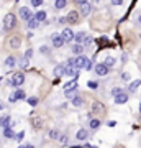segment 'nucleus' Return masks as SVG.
Here are the masks:
<instances>
[{
    "label": "nucleus",
    "mask_w": 141,
    "mask_h": 148,
    "mask_svg": "<svg viewBox=\"0 0 141 148\" xmlns=\"http://www.w3.org/2000/svg\"><path fill=\"white\" fill-rule=\"evenodd\" d=\"M61 38L64 40V43H69L74 40V32L71 30V28H64L63 33H61Z\"/></svg>",
    "instance_id": "obj_4"
},
{
    "label": "nucleus",
    "mask_w": 141,
    "mask_h": 148,
    "mask_svg": "<svg viewBox=\"0 0 141 148\" xmlns=\"http://www.w3.org/2000/svg\"><path fill=\"white\" fill-rule=\"evenodd\" d=\"M15 25H16V16L13 13H7L5 20H3V28H5L7 32H10V30L15 28Z\"/></svg>",
    "instance_id": "obj_1"
},
{
    "label": "nucleus",
    "mask_w": 141,
    "mask_h": 148,
    "mask_svg": "<svg viewBox=\"0 0 141 148\" xmlns=\"http://www.w3.org/2000/svg\"><path fill=\"white\" fill-rule=\"evenodd\" d=\"M20 16H21V18H23L25 21H28L30 18H33L31 10H30L28 7H21V8H20Z\"/></svg>",
    "instance_id": "obj_8"
},
{
    "label": "nucleus",
    "mask_w": 141,
    "mask_h": 148,
    "mask_svg": "<svg viewBox=\"0 0 141 148\" xmlns=\"http://www.w3.org/2000/svg\"><path fill=\"white\" fill-rule=\"evenodd\" d=\"M12 95L15 97V101H20V99H25V92H23V90H20V89L16 90L15 94H12Z\"/></svg>",
    "instance_id": "obj_29"
},
{
    "label": "nucleus",
    "mask_w": 141,
    "mask_h": 148,
    "mask_svg": "<svg viewBox=\"0 0 141 148\" xmlns=\"http://www.w3.org/2000/svg\"><path fill=\"white\" fill-rule=\"evenodd\" d=\"M138 21H140V23H141V15H140V18H138Z\"/></svg>",
    "instance_id": "obj_48"
},
{
    "label": "nucleus",
    "mask_w": 141,
    "mask_h": 148,
    "mask_svg": "<svg viewBox=\"0 0 141 148\" xmlns=\"http://www.w3.org/2000/svg\"><path fill=\"white\" fill-rule=\"evenodd\" d=\"M140 38H141V36H140Z\"/></svg>",
    "instance_id": "obj_51"
},
{
    "label": "nucleus",
    "mask_w": 141,
    "mask_h": 148,
    "mask_svg": "<svg viewBox=\"0 0 141 148\" xmlns=\"http://www.w3.org/2000/svg\"><path fill=\"white\" fill-rule=\"evenodd\" d=\"M92 12V5L90 3H85V5H82V10H80V15L82 16H87Z\"/></svg>",
    "instance_id": "obj_14"
},
{
    "label": "nucleus",
    "mask_w": 141,
    "mask_h": 148,
    "mask_svg": "<svg viewBox=\"0 0 141 148\" xmlns=\"http://www.w3.org/2000/svg\"><path fill=\"white\" fill-rule=\"evenodd\" d=\"M25 148H35L33 145H25Z\"/></svg>",
    "instance_id": "obj_46"
},
{
    "label": "nucleus",
    "mask_w": 141,
    "mask_h": 148,
    "mask_svg": "<svg viewBox=\"0 0 141 148\" xmlns=\"http://www.w3.org/2000/svg\"><path fill=\"white\" fill-rule=\"evenodd\" d=\"M64 76H79V71L74 66H64Z\"/></svg>",
    "instance_id": "obj_9"
},
{
    "label": "nucleus",
    "mask_w": 141,
    "mask_h": 148,
    "mask_svg": "<svg viewBox=\"0 0 141 148\" xmlns=\"http://www.w3.org/2000/svg\"><path fill=\"white\" fill-rule=\"evenodd\" d=\"M28 64H30V63H28V59L23 58V59H21V63H20V66H21L23 69H25V68H28Z\"/></svg>",
    "instance_id": "obj_35"
},
{
    "label": "nucleus",
    "mask_w": 141,
    "mask_h": 148,
    "mask_svg": "<svg viewBox=\"0 0 141 148\" xmlns=\"http://www.w3.org/2000/svg\"><path fill=\"white\" fill-rule=\"evenodd\" d=\"M94 114H104V110H105V107H104V104L102 102H99V101H95L94 102Z\"/></svg>",
    "instance_id": "obj_11"
},
{
    "label": "nucleus",
    "mask_w": 141,
    "mask_h": 148,
    "mask_svg": "<svg viewBox=\"0 0 141 148\" xmlns=\"http://www.w3.org/2000/svg\"><path fill=\"white\" fill-rule=\"evenodd\" d=\"M121 92H123V90H121L120 87H115V89L112 90V94H113V95H118V94H121Z\"/></svg>",
    "instance_id": "obj_39"
},
{
    "label": "nucleus",
    "mask_w": 141,
    "mask_h": 148,
    "mask_svg": "<svg viewBox=\"0 0 141 148\" xmlns=\"http://www.w3.org/2000/svg\"><path fill=\"white\" fill-rule=\"evenodd\" d=\"M76 138H77V140H85V138H87V130H85V128H80V130L76 133Z\"/></svg>",
    "instance_id": "obj_19"
},
{
    "label": "nucleus",
    "mask_w": 141,
    "mask_h": 148,
    "mask_svg": "<svg viewBox=\"0 0 141 148\" xmlns=\"http://www.w3.org/2000/svg\"><path fill=\"white\" fill-rule=\"evenodd\" d=\"M82 51H84L82 45H74L72 46V53L76 54V56H82Z\"/></svg>",
    "instance_id": "obj_17"
},
{
    "label": "nucleus",
    "mask_w": 141,
    "mask_h": 148,
    "mask_svg": "<svg viewBox=\"0 0 141 148\" xmlns=\"http://www.w3.org/2000/svg\"><path fill=\"white\" fill-rule=\"evenodd\" d=\"M66 5H67L66 0H56V2H54V8H56V10H61V8H64Z\"/></svg>",
    "instance_id": "obj_20"
},
{
    "label": "nucleus",
    "mask_w": 141,
    "mask_h": 148,
    "mask_svg": "<svg viewBox=\"0 0 141 148\" xmlns=\"http://www.w3.org/2000/svg\"><path fill=\"white\" fill-rule=\"evenodd\" d=\"M41 3H43L41 0H31V5H33V7H40Z\"/></svg>",
    "instance_id": "obj_40"
},
{
    "label": "nucleus",
    "mask_w": 141,
    "mask_h": 148,
    "mask_svg": "<svg viewBox=\"0 0 141 148\" xmlns=\"http://www.w3.org/2000/svg\"><path fill=\"white\" fill-rule=\"evenodd\" d=\"M95 73H97V76H107L108 74V68L104 63H99V64H95Z\"/></svg>",
    "instance_id": "obj_5"
},
{
    "label": "nucleus",
    "mask_w": 141,
    "mask_h": 148,
    "mask_svg": "<svg viewBox=\"0 0 141 148\" xmlns=\"http://www.w3.org/2000/svg\"><path fill=\"white\" fill-rule=\"evenodd\" d=\"M85 43H87V45H90V43H92V38H87V36H85Z\"/></svg>",
    "instance_id": "obj_45"
},
{
    "label": "nucleus",
    "mask_w": 141,
    "mask_h": 148,
    "mask_svg": "<svg viewBox=\"0 0 141 148\" xmlns=\"http://www.w3.org/2000/svg\"><path fill=\"white\" fill-rule=\"evenodd\" d=\"M92 68H94V63H92V61L89 59V63H87V66H85V69H87V71H90Z\"/></svg>",
    "instance_id": "obj_41"
},
{
    "label": "nucleus",
    "mask_w": 141,
    "mask_h": 148,
    "mask_svg": "<svg viewBox=\"0 0 141 148\" xmlns=\"http://www.w3.org/2000/svg\"><path fill=\"white\" fill-rule=\"evenodd\" d=\"M82 104H84L82 97H79V95H76V97H72V106H76V107H80Z\"/></svg>",
    "instance_id": "obj_25"
},
{
    "label": "nucleus",
    "mask_w": 141,
    "mask_h": 148,
    "mask_svg": "<svg viewBox=\"0 0 141 148\" xmlns=\"http://www.w3.org/2000/svg\"><path fill=\"white\" fill-rule=\"evenodd\" d=\"M87 86H89L92 90H95L97 87H99V82H95V81H89V82H87Z\"/></svg>",
    "instance_id": "obj_32"
},
{
    "label": "nucleus",
    "mask_w": 141,
    "mask_h": 148,
    "mask_svg": "<svg viewBox=\"0 0 141 148\" xmlns=\"http://www.w3.org/2000/svg\"><path fill=\"white\" fill-rule=\"evenodd\" d=\"M76 92H77V87L72 89V90H67V92H66V97H76Z\"/></svg>",
    "instance_id": "obj_34"
},
{
    "label": "nucleus",
    "mask_w": 141,
    "mask_h": 148,
    "mask_svg": "<svg viewBox=\"0 0 141 148\" xmlns=\"http://www.w3.org/2000/svg\"><path fill=\"white\" fill-rule=\"evenodd\" d=\"M77 87V77H74L72 81H69V82H66L64 84V90L67 92V90H72V89H76Z\"/></svg>",
    "instance_id": "obj_10"
},
{
    "label": "nucleus",
    "mask_w": 141,
    "mask_h": 148,
    "mask_svg": "<svg viewBox=\"0 0 141 148\" xmlns=\"http://www.w3.org/2000/svg\"><path fill=\"white\" fill-rule=\"evenodd\" d=\"M20 38H18V36H13V38H12V40H10V48H13V49H16V48H20Z\"/></svg>",
    "instance_id": "obj_18"
},
{
    "label": "nucleus",
    "mask_w": 141,
    "mask_h": 148,
    "mask_svg": "<svg viewBox=\"0 0 141 148\" xmlns=\"http://www.w3.org/2000/svg\"><path fill=\"white\" fill-rule=\"evenodd\" d=\"M85 148H97V147H90V145H85Z\"/></svg>",
    "instance_id": "obj_47"
},
{
    "label": "nucleus",
    "mask_w": 141,
    "mask_h": 148,
    "mask_svg": "<svg viewBox=\"0 0 141 148\" xmlns=\"http://www.w3.org/2000/svg\"><path fill=\"white\" fill-rule=\"evenodd\" d=\"M85 3H87V2H85V0H79V2H77V5H79V7L85 5Z\"/></svg>",
    "instance_id": "obj_43"
},
{
    "label": "nucleus",
    "mask_w": 141,
    "mask_h": 148,
    "mask_svg": "<svg viewBox=\"0 0 141 148\" xmlns=\"http://www.w3.org/2000/svg\"><path fill=\"white\" fill-rule=\"evenodd\" d=\"M26 102H28L31 107H36L40 101H38V97H28V99H26Z\"/></svg>",
    "instance_id": "obj_30"
},
{
    "label": "nucleus",
    "mask_w": 141,
    "mask_h": 148,
    "mask_svg": "<svg viewBox=\"0 0 141 148\" xmlns=\"http://www.w3.org/2000/svg\"><path fill=\"white\" fill-rule=\"evenodd\" d=\"M31 123L35 125V128H40V125H41V120H40V119H36V117H33V119H31Z\"/></svg>",
    "instance_id": "obj_31"
},
{
    "label": "nucleus",
    "mask_w": 141,
    "mask_h": 148,
    "mask_svg": "<svg viewBox=\"0 0 141 148\" xmlns=\"http://www.w3.org/2000/svg\"><path fill=\"white\" fill-rule=\"evenodd\" d=\"M38 25H40V23H38V21L35 20V16H33V18H30V20H28V28H30V30H35V28L38 27Z\"/></svg>",
    "instance_id": "obj_27"
},
{
    "label": "nucleus",
    "mask_w": 141,
    "mask_h": 148,
    "mask_svg": "<svg viewBox=\"0 0 141 148\" xmlns=\"http://www.w3.org/2000/svg\"><path fill=\"white\" fill-rule=\"evenodd\" d=\"M23 137H25V132H20V133H18V135H15L16 142H21V140H23Z\"/></svg>",
    "instance_id": "obj_37"
},
{
    "label": "nucleus",
    "mask_w": 141,
    "mask_h": 148,
    "mask_svg": "<svg viewBox=\"0 0 141 148\" xmlns=\"http://www.w3.org/2000/svg\"><path fill=\"white\" fill-rule=\"evenodd\" d=\"M33 56V49H26V53H25V58L26 59H30Z\"/></svg>",
    "instance_id": "obj_38"
},
{
    "label": "nucleus",
    "mask_w": 141,
    "mask_h": 148,
    "mask_svg": "<svg viewBox=\"0 0 141 148\" xmlns=\"http://www.w3.org/2000/svg\"><path fill=\"white\" fill-rule=\"evenodd\" d=\"M35 20L40 23V21H44L46 20V12L44 10H40V12H36V15H35Z\"/></svg>",
    "instance_id": "obj_13"
},
{
    "label": "nucleus",
    "mask_w": 141,
    "mask_h": 148,
    "mask_svg": "<svg viewBox=\"0 0 141 148\" xmlns=\"http://www.w3.org/2000/svg\"><path fill=\"white\" fill-rule=\"evenodd\" d=\"M66 20H67V23H71V25L77 23V20H79V13H77V10H71V12H69L67 16H66Z\"/></svg>",
    "instance_id": "obj_6"
},
{
    "label": "nucleus",
    "mask_w": 141,
    "mask_h": 148,
    "mask_svg": "<svg viewBox=\"0 0 141 148\" xmlns=\"http://www.w3.org/2000/svg\"><path fill=\"white\" fill-rule=\"evenodd\" d=\"M0 127H3V128L10 127V117H8V115L2 117V119H0Z\"/></svg>",
    "instance_id": "obj_15"
},
{
    "label": "nucleus",
    "mask_w": 141,
    "mask_h": 148,
    "mask_svg": "<svg viewBox=\"0 0 141 148\" xmlns=\"http://www.w3.org/2000/svg\"><path fill=\"white\" fill-rule=\"evenodd\" d=\"M115 61H116L115 58H112V56H107V58H105V61H104V64L107 66V68H110V66H113V64H115Z\"/></svg>",
    "instance_id": "obj_24"
},
{
    "label": "nucleus",
    "mask_w": 141,
    "mask_h": 148,
    "mask_svg": "<svg viewBox=\"0 0 141 148\" xmlns=\"http://www.w3.org/2000/svg\"><path fill=\"white\" fill-rule=\"evenodd\" d=\"M99 127H100V120H97V119H90V128H92V130H97Z\"/></svg>",
    "instance_id": "obj_28"
},
{
    "label": "nucleus",
    "mask_w": 141,
    "mask_h": 148,
    "mask_svg": "<svg viewBox=\"0 0 141 148\" xmlns=\"http://www.w3.org/2000/svg\"><path fill=\"white\" fill-rule=\"evenodd\" d=\"M112 3H113V5H121V3H123V2H121V0H113V2H112Z\"/></svg>",
    "instance_id": "obj_42"
},
{
    "label": "nucleus",
    "mask_w": 141,
    "mask_h": 148,
    "mask_svg": "<svg viewBox=\"0 0 141 148\" xmlns=\"http://www.w3.org/2000/svg\"><path fill=\"white\" fill-rule=\"evenodd\" d=\"M126 101H128V95H126L125 92H121V94L115 95V104H125Z\"/></svg>",
    "instance_id": "obj_12"
},
{
    "label": "nucleus",
    "mask_w": 141,
    "mask_h": 148,
    "mask_svg": "<svg viewBox=\"0 0 141 148\" xmlns=\"http://www.w3.org/2000/svg\"><path fill=\"white\" fill-rule=\"evenodd\" d=\"M3 137H5V138H15V133H13V130H12V127H8V128H3Z\"/></svg>",
    "instance_id": "obj_22"
},
{
    "label": "nucleus",
    "mask_w": 141,
    "mask_h": 148,
    "mask_svg": "<svg viewBox=\"0 0 141 148\" xmlns=\"http://www.w3.org/2000/svg\"><path fill=\"white\" fill-rule=\"evenodd\" d=\"M74 40L77 41V45H80V43L85 40V33L84 32H79V33H74Z\"/></svg>",
    "instance_id": "obj_16"
},
{
    "label": "nucleus",
    "mask_w": 141,
    "mask_h": 148,
    "mask_svg": "<svg viewBox=\"0 0 141 148\" xmlns=\"http://www.w3.org/2000/svg\"><path fill=\"white\" fill-rule=\"evenodd\" d=\"M25 82V74L21 73H15L12 74V79H10V86H13V87H20L21 84Z\"/></svg>",
    "instance_id": "obj_2"
},
{
    "label": "nucleus",
    "mask_w": 141,
    "mask_h": 148,
    "mask_svg": "<svg viewBox=\"0 0 141 148\" xmlns=\"http://www.w3.org/2000/svg\"><path fill=\"white\" fill-rule=\"evenodd\" d=\"M140 86H141V81H140V79H136V81H133V82L130 84V87H128V89H130V92H135V90L138 89Z\"/></svg>",
    "instance_id": "obj_21"
},
{
    "label": "nucleus",
    "mask_w": 141,
    "mask_h": 148,
    "mask_svg": "<svg viewBox=\"0 0 141 148\" xmlns=\"http://www.w3.org/2000/svg\"><path fill=\"white\" fill-rule=\"evenodd\" d=\"M52 46L54 48H63L64 46V40L61 38V33L52 35Z\"/></svg>",
    "instance_id": "obj_7"
},
{
    "label": "nucleus",
    "mask_w": 141,
    "mask_h": 148,
    "mask_svg": "<svg viewBox=\"0 0 141 148\" xmlns=\"http://www.w3.org/2000/svg\"><path fill=\"white\" fill-rule=\"evenodd\" d=\"M59 143L61 145H67V135H59Z\"/></svg>",
    "instance_id": "obj_33"
},
{
    "label": "nucleus",
    "mask_w": 141,
    "mask_h": 148,
    "mask_svg": "<svg viewBox=\"0 0 141 148\" xmlns=\"http://www.w3.org/2000/svg\"><path fill=\"white\" fill-rule=\"evenodd\" d=\"M48 135H49V138H58V132H56V130H49Z\"/></svg>",
    "instance_id": "obj_36"
},
{
    "label": "nucleus",
    "mask_w": 141,
    "mask_h": 148,
    "mask_svg": "<svg viewBox=\"0 0 141 148\" xmlns=\"http://www.w3.org/2000/svg\"><path fill=\"white\" fill-rule=\"evenodd\" d=\"M18 148H25V147H23V145H21V147H18Z\"/></svg>",
    "instance_id": "obj_50"
},
{
    "label": "nucleus",
    "mask_w": 141,
    "mask_h": 148,
    "mask_svg": "<svg viewBox=\"0 0 141 148\" xmlns=\"http://www.w3.org/2000/svg\"><path fill=\"white\" fill-rule=\"evenodd\" d=\"M140 112H141V102H140Z\"/></svg>",
    "instance_id": "obj_49"
},
{
    "label": "nucleus",
    "mask_w": 141,
    "mask_h": 148,
    "mask_svg": "<svg viewBox=\"0 0 141 148\" xmlns=\"http://www.w3.org/2000/svg\"><path fill=\"white\" fill-rule=\"evenodd\" d=\"M54 76H56V77L64 76V66H56V68H54Z\"/></svg>",
    "instance_id": "obj_23"
},
{
    "label": "nucleus",
    "mask_w": 141,
    "mask_h": 148,
    "mask_svg": "<svg viewBox=\"0 0 141 148\" xmlns=\"http://www.w3.org/2000/svg\"><path fill=\"white\" fill-rule=\"evenodd\" d=\"M66 21H67L66 20V16H61V18H59V23H66Z\"/></svg>",
    "instance_id": "obj_44"
},
{
    "label": "nucleus",
    "mask_w": 141,
    "mask_h": 148,
    "mask_svg": "<svg viewBox=\"0 0 141 148\" xmlns=\"http://www.w3.org/2000/svg\"><path fill=\"white\" fill-rule=\"evenodd\" d=\"M5 64L8 66V68H13V66L16 64V59L13 58V56H8V58L5 59Z\"/></svg>",
    "instance_id": "obj_26"
},
{
    "label": "nucleus",
    "mask_w": 141,
    "mask_h": 148,
    "mask_svg": "<svg viewBox=\"0 0 141 148\" xmlns=\"http://www.w3.org/2000/svg\"><path fill=\"white\" fill-rule=\"evenodd\" d=\"M87 63H89V58L87 56H77L76 58V61H74V68L77 69V71H80V69H85V66H87Z\"/></svg>",
    "instance_id": "obj_3"
}]
</instances>
